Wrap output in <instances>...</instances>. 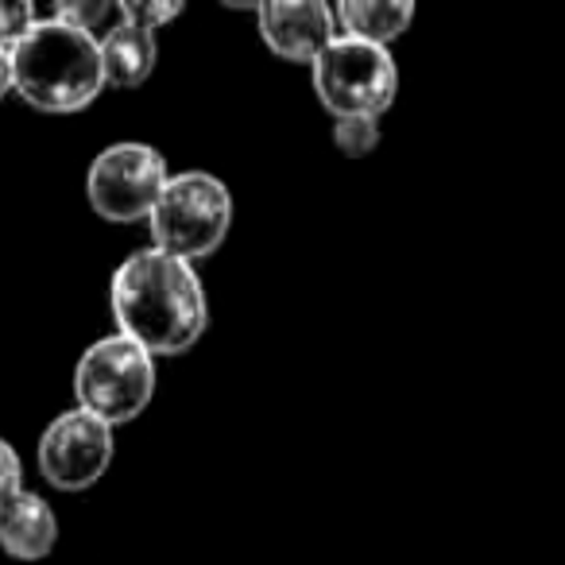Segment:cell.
Instances as JSON below:
<instances>
[{"instance_id":"6da1fadb","label":"cell","mask_w":565,"mask_h":565,"mask_svg":"<svg viewBox=\"0 0 565 565\" xmlns=\"http://www.w3.org/2000/svg\"><path fill=\"white\" fill-rule=\"evenodd\" d=\"M109 307L117 333L148 349L151 356H179L202 341L210 326V302L194 264L140 248L113 271Z\"/></svg>"},{"instance_id":"7a4b0ae2","label":"cell","mask_w":565,"mask_h":565,"mask_svg":"<svg viewBox=\"0 0 565 565\" xmlns=\"http://www.w3.org/2000/svg\"><path fill=\"white\" fill-rule=\"evenodd\" d=\"M12 55V94L40 113H82L105 94L102 47L63 20H40Z\"/></svg>"},{"instance_id":"3957f363","label":"cell","mask_w":565,"mask_h":565,"mask_svg":"<svg viewBox=\"0 0 565 565\" xmlns=\"http://www.w3.org/2000/svg\"><path fill=\"white\" fill-rule=\"evenodd\" d=\"M151 248L179 256L186 264L213 256L233 228V194L210 171H179L167 179L156 210L148 217Z\"/></svg>"},{"instance_id":"277c9868","label":"cell","mask_w":565,"mask_h":565,"mask_svg":"<svg viewBox=\"0 0 565 565\" xmlns=\"http://www.w3.org/2000/svg\"><path fill=\"white\" fill-rule=\"evenodd\" d=\"M156 356L136 341L120 338V333L94 341L74 369V399H78L82 411L102 418L105 426L136 423L156 399Z\"/></svg>"},{"instance_id":"5b68a950","label":"cell","mask_w":565,"mask_h":565,"mask_svg":"<svg viewBox=\"0 0 565 565\" xmlns=\"http://www.w3.org/2000/svg\"><path fill=\"white\" fill-rule=\"evenodd\" d=\"M310 82L333 120L341 117H384L399 94V66L392 51L338 35L310 66Z\"/></svg>"},{"instance_id":"8992f818","label":"cell","mask_w":565,"mask_h":565,"mask_svg":"<svg viewBox=\"0 0 565 565\" xmlns=\"http://www.w3.org/2000/svg\"><path fill=\"white\" fill-rule=\"evenodd\" d=\"M167 159L159 148L140 140H120L97 151V159L86 171V202L109 225H136L148 221L163 194Z\"/></svg>"},{"instance_id":"52a82bcc","label":"cell","mask_w":565,"mask_h":565,"mask_svg":"<svg viewBox=\"0 0 565 565\" xmlns=\"http://www.w3.org/2000/svg\"><path fill=\"white\" fill-rule=\"evenodd\" d=\"M117 441H113V426L94 418L89 411L71 407L47 423L40 434V477L47 480L55 492H86L109 472Z\"/></svg>"},{"instance_id":"ba28073f","label":"cell","mask_w":565,"mask_h":565,"mask_svg":"<svg viewBox=\"0 0 565 565\" xmlns=\"http://www.w3.org/2000/svg\"><path fill=\"white\" fill-rule=\"evenodd\" d=\"M256 24L267 51L282 63H307L338 40V17L322 0H279V4H256Z\"/></svg>"},{"instance_id":"9c48e42d","label":"cell","mask_w":565,"mask_h":565,"mask_svg":"<svg viewBox=\"0 0 565 565\" xmlns=\"http://www.w3.org/2000/svg\"><path fill=\"white\" fill-rule=\"evenodd\" d=\"M58 546V515L32 488L0 500V550L17 562H43Z\"/></svg>"},{"instance_id":"30bf717a","label":"cell","mask_w":565,"mask_h":565,"mask_svg":"<svg viewBox=\"0 0 565 565\" xmlns=\"http://www.w3.org/2000/svg\"><path fill=\"white\" fill-rule=\"evenodd\" d=\"M97 47H102L105 86L113 89L143 86L159 63V40L143 28L128 24V20L105 28V35H97Z\"/></svg>"},{"instance_id":"8fae6325","label":"cell","mask_w":565,"mask_h":565,"mask_svg":"<svg viewBox=\"0 0 565 565\" xmlns=\"http://www.w3.org/2000/svg\"><path fill=\"white\" fill-rule=\"evenodd\" d=\"M333 17H338L341 35L372 43V47H387L411 32L415 4L411 0H341Z\"/></svg>"},{"instance_id":"7c38bea8","label":"cell","mask_w":565,"mask_h":565,"mask_svg":"<svg viewBox=\"0 0 565 565\" xmlns=\"http://www.w3.org/2000/svg\"><path fill=\"white\" fill-rule=\"evenodd\" d=\"M333 148L345 159H364L380 148V120L376 117H341L333 120Z\"/></svg>"},{"instance_id":"4fadbf2b","label":"cell","mask_w":565,"mask_h":565,"mask_svg":"<svg viewBox=\"0 0 565 565\" xmlns=\"http://www.w3.org/2000/svg\"><path fill=\"white\" fill-rule=\"evenodd\" d=\"M120 20H128V24L143 28V32H163L171 20L182 17V4H171V0H120Z\"/></svg>"},{"instance_id":"5bb4252c","label":"cell","mask_w":565,"mask_h":565,"mask_svg":"<svg viewBox=\"0 0 565 565\" xmlns=\"http://www.w3.org/2000/svg\"><path fill=\"white\" fill-rule=\"evenodd\" d=\"M117 17L120 20V9L117 4H105V0H66V4H55V20H63V24L71 28H82V32H89L97 40V28H102L105 35V20Z\"/></svg>"},{"instance_id":"9a60e30c","label":"cell","mask_w":565,"mask_h":565,"mask_svg":"<svg viewBox=\"0 0 565 565\" xmlns=\"http://www.w3.org/2000/svg\"><path fill=\"white\" fill-rule=\"evenodd\" d=\"M35 24H40L35 4H28V0H0V51H12Z\"/></svg>"},{"instance_id":"2e32d148","label":"cell","mask_w":565,"mask_h":565,"mask_svg":"<svg viewBox=\"0 0 565 565\" xmlns=\"http://www.w3.org/2000/svg\"><path fill=\"white\" fill-rule=\"evenodd\" d=\"M17 488H24V461H20L12 441L0 438V500L12 495Z\"/></svg>"},{"instance_id":"e0dca14e","label":"cell","mask_w":565,"mask_h":565,"mask_svg":"<svg viewBox=\"0 0 565 565\" xmlns=\"http://www.w3.org/2000/svg\"><path fill=\"white\" fill-rule=\"evenodd\" d=\"M12 94V55L9 51H0V102Z\"/></svg>"}]
</instances>
